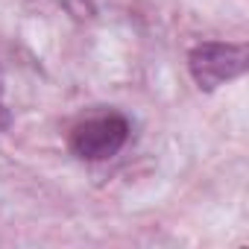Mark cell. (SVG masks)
<instances>
[{
    "instance_id": "277c9868",
    "label": "cell",
    "mask_w": 249,
    "mask_h": 249,
    "mask_svg": "<svg viewBox=\"0 0 249 249\" xmlns=\"http://www.w3.org/2000/svg\"><path fill=\"white\" fill-rule=\"evenodd\" d=\"M9 123V111H6V106H3V100H0V129H3Z\"/></svg>"
},
{
    "instance_id": "6da1fadb",
    "label": "cell",
    "mask_w": 249,
    "mask_h": 249,
    "mask_svg": "<svg viewBox=\"0 0 249 249\" xmlns=\"http://www.w3.org/2000/svg\"><path fill=\"white\" fill-rule=\"evenodd\" d=\"M129 138V123L123 114H94L71 129V153L82 161H106L117 156Z\"/></svg>"
},
{
    "instance_id": "3957f363",
    "label": "cell",
    "mask_w": 249,
    "mask_h": 249,
    "mask_svg": "<svg viewBox=\"0 0 249 249\" xmlns=\"http://www.w3.org/2000/svg\"><path fill=\"white\" fill-rule=\"evenodd\" d=\"M62 6H68L71 12H76V15H82V12H88L91 9V0H59Z\"/></svg>"
},
{
    "instance_id": "7a4b0ae2",
    "label": "cell",
    "mask_w": 249,
    "mask_h": 249,
    "mask_svg": "<svg viewBox=\"0 0 249 249\" xmlns=\"http://www.w3.org/2000/svg\"><path fill=\"white\" fill-rule=\"evenodd\" d=\"M246 62H249L246 44H231V41H205V44H196L188 56L191 76L202 91H214L243 76Z\"/></svg>"
}]
</instances>
